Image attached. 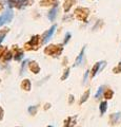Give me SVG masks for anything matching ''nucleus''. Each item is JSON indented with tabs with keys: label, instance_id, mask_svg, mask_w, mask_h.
Listing matches in <instances>:
<instances>
[{
	"label": "nucleus",
	"instance_id": "nucleus-1",
	"mask_svg": "<svg viewBox=\"0 0 121 127\" xmlns=\"http://www.w3.org/2000/svg\"><path fill=\"white\" fill-rule=\"evenodd\" d=\"M63 51V47L62 45H51L49 47H46L44 49V53L46 55H50V56L53 57H58L59 55L62 53Z\"/></svg>",
	"mask_w": 121,
	"mask_h": 127
},
{
	"label": "nucleus",
	"instance_id": "nucleus-2",
	"mask_svg": "<svg viewBox=\"0 0 121 127\" xmlns=\"http://www.w3.org/2000/svg\"><path fill=\"white\" fill-rule=\"evenodd\" d=\"M13 17H14L13 11H12L11 9L6 10L4 13L0 16V27L5 25V23H10L12 20H13Z\"/></svg>",
	"mask_w": 121,
	"mask_h": 127
},
{
	"label": "nucleus",
	"instance_id": "nucleus-3",
	"mask_svg": "<svg viewBox=\"0 0 121 127\" xmlns=\"http://www.w3.org/2000/svg\"><path fill=\"white\" fill-rule=\"evenodd\" d=\"M88 14H89V10L85 9V7H78V9H76V11H75L76 17L81 21H86Z\"/></svg>",
	"mask_w": 121,
	"mask_h": 127
},
{
	"label": "nucleus",
	"instance_id": "nucleus-4",
	"mask_svg": "<svg viewBox=\"0 0 121 127\" xmlns=\"http://www.w3.org/2000/svg\"><path fill=\"white\" fill-rule=\"evenodd\" d=\"M56 29H57V26L54 25V26H52V28H51L49 31H46L45 33L43 34V36H42V42H43V43H48V41L50 40L51 38H52L54 33H55Z\"/></svg>",
	"mask_w": 121,
	"mask_h": 127
},
{
	"label": "nucleus",
	"instance_id": "nucleus-5",
	"mask_svg": "<svg viewBox=\"0 0 121 127\" xmlns=\"http://www.w3.org/2000/svg\"><path fill=\"white\" fill-rule=\"evenodd\" d=\"M39 37L38 35H35V36L32 37V39L26 43L25 47H26V49L28 50H31V49H37V47H38V42H39Z\"/></svg>",
	"mask_w": 121,
	"mask_h": 127
},
{
	"label": "nucleus",
	"instance_id": "nucleus-6",
	"mask_svg": "<svg viewBox=\"0 0 121 127\" xmlns=\"http://www.w3.org/2000/svg\"><path fill=\"white\" fill-rule=\"evenodd\" d=\"M105 66V62H100V63H96L95 65H94V67H93V69H92V71H91V77H94L95 75L98 73V72H100L101 70H102V68Z\"/></svg>",
	"mask_w": 121,
	"mask_h": 127
},
{
	"label": "nucleus",
	"instance_id": "nucleus-7",
	"mask_svg": "<svg viewBox=\"0 0 121 127\" xmlns=\"http://www.w3.org/2000/svg\"><path fill=\"white\" fill-rule=\"evenodd\" d=\"M110 121H111V124H112V125L119 124V123L121 122V112L111 114V117H110Z\"/></svg>",
	"mask_w": 121,
	"mask_h": 127
},
{
	"label": "nucleus",
	"instance_id": "nucleus-8",
	"mask_svg": "<svg viewBox=\"0 0 121 127\" xmlns=\"http://www.w3.org/2000/svg\"><path fill=\"white\" fill-rule=\"evenodd\" d=\"M29 67H30L31 71H32L33 73H35V74H37V73L40 72V67H39V65L35 61L29 62Z\"/></svg>",
	"mask_w": 121,
	"mask_h": 127
},
{
	"label": "nucleus",
	"instance_id": "nucleus-9",
	"mask_svg": "<svg viewBox=\"0 0 121 127\" xmlns=\"http://www.w3.org/2000/svg\"><path fill=\"white\" fill-rule=\"evenodd\" d=\"M57 11H58V3L54 5L53 9L49 12L48 17H49V19H50L51 21H54V20H55V18H56V16H57Z\"/></svg>",
	"mask_w": 121,
	"mask_h": 127
},
{
	"label": "nucleus",
	"instance_id": "nucleus-10",
	"mask_svg": "<svg viewBox=\"0 0 121 127\" xmlns=\"http://www.w3.org/2000/svg\"><path fill=\"white\" fill-rule=\"evenodd\" d=\"M21 88L25 91L31 90V81L30 79H23L22 83H21Z\"/></svg>",
	"mask_w": 121,
	"mask_h": 127
},
{
	"label": "nucleus",
	"instance_id": "nucleus-11",
	"mask_svg": "<svg viewBox=\"0 0 121 127\" xmlns=\"http://www.w3.org/2000/svg\"><path fill=\"white\" fill-rule=\"evenodd\" d=\"M84 51H85V47H83V48H82L81 52L79 53V55H78V57L76 58V62H75V65H74V66H79V65H80V63L82 62L83 55H84Z\"/></svg>",
	"mask_w": 121,
	"mask_h": 127
},
{
	"label": "nucleus",
	"instance_id": "nucleus-12",
	"mask_svg": "<svg viewBox=\"0 0 121 127\" xmlns=\"http://www.w3.org/2000/svg\"><path fill=\"white\" fill-rule=\"evenodd\" d=\"M74 2H75V0H64V11L69 12V10H71L72 5L74 4Z\"/></svg>",
	"mask_w": 121,
	"mask_h": 127
},
{
	"label": "nucleus",
	"instance_id": "nucleus-13",
	"mask_svg": "<svg viewBox=\"0 0 121 127\" xmlns=\"http://www.w3.org/2000/svg\"><path fill=\"white\" fill-rule=\"evenodd\" d=\"M99 108H100V113L101 114H104L105 111H106V109H107V103L105 102V101L104 102H101Z\"/></svg>",
	"mask_w": 121,
	"mask_h": 127
},
{
	"label": "nucleus",
	"instance_id": "nucleus-14",
	"mask_svg": "<svg viewBox=\"0 0 121 127\" xmlns=\"http://www.w3.org/2000/svg\"><path fill=\"white\" fill-rule=\"evenodd\" d=\"M113 95H114V91L112 89H106L104 92V97L106 98V100H111L113 97Z\"/></svg>",
	"mask_w": 121,
	"mask_h": 127
},
{
	"label": "nucleus",
	"instance_id": "nucleus-15",
	"mask_svg": "<svg viewBox=\"0 0 121 127\" xmlns=\"http://www.w3.org/2000/svg\"><path fill=\"white\" fill-rule=\"evenodd\" d=\"M23 51H21V50H17V52L15 53V55H14V59L15 61H20V59H22L23 58Z\"/></svg>",
	"mask_w": 121,
	"mask_h": 127
},
{
	"label": "nucleus",
	"instance_id": "nucleus-16",
	"mask_svg": "<svg viewBox=\"0 0 121 127\" xmlns=\"http://www.w3.org/2000/svg\"><path fill=\"white\" fill-rule=\"evenodd\" d=\"M74 119L73 118H68L66 120L64 121V127H73V125L75 124V123L73 122Z\"/></svg>",
	"mask_w": 121,
	"mask_h": 127
},
{
	"label": "nucleus",
	"instance_id": "nucleus-17",
	"mask_svg": "<svg viewBox=\"0 0 121 127\" xmlns=\"http://www.w3.org/2000/svg\"><path fill=\"white\" fill-rule=\"evenodd\" d=\"M88 96H89V90H86L84 92V94L81 96V100H80V104H83L84 102H86L87 101V98H88Z\"/></svg>",
	"mask_w": 121,
	"mask_h": 127
},
{
	"label": "nucleus",
	"instance_id": "nucleus-18",
	"mask_svg": "<svg viewBox=\"0 0 121 127\" xmlns=\"http://www.w3.org/2000/svg\"><path fill=\"white\" fill-rule=\"evenodd\" d=\"M57 0H42L41 1V5H51V4H57L56 3Z\"/></svg>",
	"mask_w": 121,
	"mask_h": 127
},
{
	"label": "nucleus",
	"instance_id": "nucleus-19",
	"mask_svg": "<svg viewBox=\"0 0 121 127\" xmlns=\"http://www.w3.org/2000/svg\"><path fill=\"white\" fill-rule=\"evenodd\" d=\"M28 3H29V0H19V3H18L17 7L21 10V9H23V7H25L26 5H28Z\"/></svg>",
	"mask_w": 121,
	"mask_h": 127
},
{
	"label": "nucleus",
	"instance_id": "nucleus-20",
	"mask_svg": "<svg viewBox=\"0 0 121 127\" xmlns=\"http://www.w3.org/2000/svg\"><path fill=\"white\" fill-rule=\"evenodd\" d=\"M18 3H19V0H7V4H9L10 7L17 6Z\"/></svg>",
	"mask_w": 121,
	"mask_h": 127
},
{
	"label": "nucleus",
	"instance_id": "nucleus-21",
	"mask_svg": "<svg viewBox=\"0 0 121 127\" xmlns=\"http://www.w3.org/2000/svg\"><path fill=\"white\" fill-rule=\"evenodd\" d=\"M29 112L32 114V116H35L37 113V106H30L29 107Z\"/></svg>",
	"mask_w": 121,
	"mask_h": 127
},
{
	"label": "nucleus",
	"instance_id": "nucleus-22",
	"mask_svg": "<svg viewBox=\"0 0 121 127\" xmlns=\"http://www.w3.org/2000/svg\"><path fill=\"white\" fill-rule=\"evenodd\" d=\"M12 58H13V54H12L11 51H9V52H6V53L4 54V61H5V62L11 61Z\"/></svg>",
	"mask_w": 121,
	"mask_h": 127
},
{
	"label": "nucleus",
	"instance_id": "nucleus-23",
	"mask_svg": "<svg viewBox=\"0 0 121 127\" xmlns=\"http://www.w3.org/2000/svg\"><path fill=\"white\" fill-rule=\"evenodd\" d=\"M103 90H104V86H101V87H99V89H98V91H97V93L95 94V97H96V98L100 97V95L102 94Z\"/></svg>",
	"mask_w": 121,
	"mask_h": 127
},
{
	"label": "nucleus",
	"instance_id": "nucleus-24",
	"mask_svg": "<svg viewBox=\"0 0 121 127\" xmlns=\"http://www.w3.org/2000/svg\"><path fill=\"white\" fill-rule=\"evenodd\" d=\"M69 68H66V70L64 71L63 75L61 76V81H65V79L69 77Z\"/></svg>",
	"mask_w": 121,
	"mask_h": 127
},
{
	"label": "nucleus",
	"instance_id": "nucleus-25",
	"mask_svg": "<svg viewBox=\"0 0 121 127\" xmlns=\"http://www.w3.org/2000/svg\"><path fill=\"white\" fill-rule=\"evenodd\" d=\"M113 72H114V73H120L121 72V63L118 64V66L115 67V68L113 69Z\"/></svg>",
	"mask_w": 121,
	"mask_h": 127
},
{
	"label": "nucleus",
	"instance_id": "nucleus-26",
	"mask_svg": "<svg viewBox=\"0 0 121 127\" xmlns=\"http://www.w3.org/2000/svg\"><path fill=\"white\" fill-rule=\"evenodd\" d=\"M71 36H72V35H71V33H69V32L65 34V37H64V42H63L64 45H66V43L69 42V38H71Z\"/></svg>",
	"mask_w": 121,
	"mask_h": 127
},
{
	"label": "nucleus",
	"instance_id": "nucleus-27",
	"mask_svg": "<svg viewBox=\"0 0 121 127\" xmlns=\"http://www.w3.org/2000/svg\"><path fill=\"white\" fill-rule=\"evenodd\" d=\"M5 52H6V47H1L0 48V58L5 54Z\"/></svg>",
	"mask_w": 121,
	"mask_h": 127
},
{
	"label": "nucleus",
	"instance_id": "nucleus-28",
	"mask_svg": "<svg viewBox=\"0 0 121 127\" xmlns=\"http://www.w3.org/2000/svg\"><path fill=\"white\" fill-rule=\"evenodd\" d=\"M28 62H29V61H24V62L22 63V65H21V74H22V73H24V69H25V64L28 63Z\"/></svg>",
	"mask_w": 121,
	"mask_h": 127
},
{
	"label": "nucleus",
	"instance_id": "nucleus-29",
	"mask_svg": "<svg viewBox=\"0 0 121 127\" xmlns=\"http://www.w3.org/2000/svg\"><path fill=\"white\" fill-rule=\"evenodd\" d=\"M3 117H4V111H3V109L0 107V121L3 119Z\"/></svg>",
	"mask_w": 121,
	"mask_h": 127
},
{
	"label": "nucleus",
	"instance_id": "nucleus-30",
	"mask_svg": "<svg viewBox=\"0 0 121 127\" xmlns=\"http://www.w3.org/2000/svg\"><path fill=\"white\" fill-rule=\"evenodd\" d=\"M88 72L89 71H85V74H84V77H83V83L84 84L86 83V79H87V76H88Z\"/></svg>",
	"mask_w": 121,
	"mask_h": 127
},
{
	"label": "nucleus",
	"instance_id": "nucleus-31",
	"mask_svg": "<svg viewBox=\"0 0 121 127\" xmlns=\"http://www.w3.org/2000/svg\"><path fill=\"white\" fill-rule=\"evenodd\" d=\"M4 36H5V32L2 34H0V43H1L3 41V39H4Z\"/></svg>",
	"mask_w": 121,
	"mask_h": 127
},
{
	"label": "nucleus",
	"instance_id": "nucleus-32",
	"mask_svg": "<svg viewBox=\"0 0 121 127\" xmlns=\"http://www.w3.org/2000/svg\"><path fill=\"white\" fill-rule=\"evenodd\" d=\"M73 101H74V96H73V95L71 94V95H69V104H72V103H73Z\"/></svg>",
	"mask_w": 121,
	"mask_h": 127
},
{
	"label": "nucleus",
	"instance_id": "nucleus-33",
	"mask_svg": "<svg viewBox=\"0 0 121 127\" xmlns=\"http://www.w3.org/2000/svg\"><path fill=\"white\" fill-rule=\"evenodd\" d=\"M50 107H51V104H46V105H45V107H44V109L46 110L48 108H50Z\"/></svg>",
	"mask_w": 121,
	"mask_h": 127
},
{
	"label": "nucleus",
	"instance_id": "nucleus-34",
	"mask_svg": "<svg viewBox=\"0 0 121 127\" xmlns=\"http://www.w3.org/2000/svg\"><path fill=\"white\" fill-rule=\"evenodd\" d=\"M2 6H3V4H1V2H0V10L2 9Z\"/></svg>",
	"mask_w": 121,
	"mask_h": 127
},
{
	"label": "nucleus",
	"instance_id": "nucleus-35",
	"mask_svg": "<svg viewBox=\"0 0 121 127\" xmlns=\"http://www.w3.org/2000/svg\"><path fill=\"white\" fill-rule=\"evenodd\" d=\"M48 127H53V126H51V125H49V126H48Z\"/></svg>",
	"mask_w": 121,
	"mask_h": 127
},
{
	"label": "nucleus",
	"instance_id": "nucleus-36",
	"mask_svg": "<svg viewBox=\"0 0 121 127\" xmlns=\"http://www.w3.org/2000/svg\"><path fill=\"white\" fill-rule=\"evenodd\" d=\"M0 83H1V79H0Z\"/></svg>",
	"mask_w": 121,
	"mask_h": 127
},
{
	"label": "nucleus",
	"instance_id": "nucleus-37",
	"mask_svg": "<svg viewBox=\"0 0 121 127\" xmlns=\"http://www.w3.org/2000/svg\"><path fill=\"white\" fill-rule=\"evenodd\" d=\"M16 127H18V126H16Z\"/></svg>",
	"mask_w": 121,
	"mask_h": 127
}]
</instances>
